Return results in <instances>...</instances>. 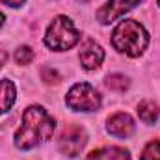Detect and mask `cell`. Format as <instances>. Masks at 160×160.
<instances>
[{
    "label": "cell",
    "instance_id": "ffe728a7",
    "mask_svg": "<svg viewBox=\"0 0 160 160\" xmlns=\"http://www.w3.org/2000/svg\"><path fill=\"white\" fill-rule=\"evenodd\" d=\"M82 2H86V0H82Z\"/></svg>",
    "mask_w": 160,
    "mask_h": 160
},
{
    "label": "cell",
    "instance_id": "6da1fadb",
    "mask_svg": "<svg viewBox=\"0 0 160 160\" xmlns=\"http://www.w3.org/2000/svg\"><path fill=\"white\" fill-rule=\"evenodd\" d=\"M54 127V118L43 106H28L22 114L21 128L15 132V145L22 151L41 145L43 142L50 140Z\"/></svg>",
    "mask_w": 160,
    "mask_h": 160
},
{
    "label": "cell",
    "instance_id": "9a60e30c",
    "mask_svg": "<svg viewBox=\"0 0 160 160\" xmlns=\"http://www.w3.org/2000/svg\"><path fill=\"white\" fill-rule=\"evenodd\" d=\"M41 77H43V80H47V82H60V80H62V77H60L54 69H48V67H43Z\"/></svg>",
    "mask_w": 160,
    "mask_h": 160
},
{
    "label": "cell",
    "instance_id": "e0dca14e",
    "mask_svg": "<svg viewBox=\"0 0 160 160\" xmlns=\"http://www.w3.org/2000/svg\"><path fill=\"white\" fill-rule=\"evenodd\" d=\"M6 60H8V54H6L4 50H0V67L6 63Z\"/></svg>",
    "mask_w": 160,
    "mask_h": 160
},
{
    "label": "cell",
    "instance_id": "7a4b0ae2",
    "mask_svg": "<svg viewBox=\"0 0 160 160\" xmlns=\"http://www.w3.org/2000/svg\"><path fill=\"white\" fill-rule=\"evenodd\" d=\"M147 43H149V36L145 28L136 21H121L112 34L114 48L130 58L140 56L145 50Z\"/></svg>",
    "mask_w": 160,
    "mask_h": 160
},
{
    "label": "cell",
    "instance_id": "8992f818",
    "mask_svg": "<svg viewBox=\"0 0 160 160\" xmlns=\"http://www.w3.org/2000/svg\"><path fill=\"white\" fill-rule=\"evenodd\" d=\"M142 0H108L97 13L99 21L102 24H110L114 22L116 19H119L121 15L128 9H132L136 4H140Z\"/></svg>",
    "mask_w": 160,
    "mask_h": 160
},
{
    "label": "cell",
    "instance_id": "2e32d148",
    "mask_svg": "<svg viewBox=\"0 0 160 160\" xmlns=\"http://www.w3.org/2000/svg\"><path fill=\"white\" fill-rule=\"evenodd\" d=\"M4 4H8V6H11V8H19V6H22L26 0H2Z\"/></svg>",
    "mask_w": 160,
    "mask_h": 160
},
{
    "label": "cell",
    "instance_id": "ba28073f",
    "mask_svg": "<svg viewBox=\"0 0 160 160\" xmlns=\"http://www.w3.org/2000/svg\"><path fill=\"white\" fill-rule=\"evenodd\" d=\"M108 132L118 138H128L134 132V119L128 114H116L108 119Z\"/></svg>",
    "mask_w": 160,
    "mask_h": 160
},
{
    "label": "cell",
    "instance_id": "30bf717a",
    "mask_svg": "<svg viewBox=\"0 0 160 160\" xmlns=\"http://www.w3.org/2000/svg\"><path fill=\"white\" fill-rule=\"evenodd\" d=\"M15 86L11 80H0V114L8 112L15 102Z\"/></svg>",
    "mask_w": 160,
    "mask_h": 160
},
{
    "label": "cell",
    "instance_id": "9c48e42d",
    "mask_svg": "<svg viewBox=\"0 0 160 160\" xmlns=\"http://www.w3.org/2000/svg\"><path fill=\"white\" fill-rule=\"evenodd\" d=\"M86 160H130V155L123 147H101L91 151Z\"/></svg>",
    "mask_w": 160,
    "mask_h": 160
},
{
    "label": "cell",
    "instance_id": "3957f363",
    "mask_svg": "<svg viewBox=\"0 0 160 160\" xmlns=\"http://www.w3.org/2000/svg\"><path fill=\"white\" fill-rule=\"evenodd\" d=\"M80 39V34L77 32L73 21L69 17H56L48 28H47V36H45V45L50 50H69L71 47H75Z\"/></svg>",
    "mask_w": 160,
    "mask_h": 160
},
{
    "label": "cell",
    "instance_id": "5bb4252c",
    "mask_svg": "<svg viewBox=\"0 0 160 160\" xmlns=\"http://www.w3.org/2000/svg\"><path fill=\"white\" fill-rule=\"evenodd\" d=\"M34 60V50L30 47H21L17 52H15V62L19 65H26Z\"/></svg>",
    "mask_w": 160,
    "mask_h": 160
},
{
    "label": "cell",
    "instance_id": "7c38bea8",
    "mask_svg": "<svg viewBox=\"0 0 160 160\" xmlns=\"http://www.w3.org/2000/svg\"><path fill=\"white\" fill-rule=\"evenodd\" d=\"M106 86H108L110 89H116V91H125V89L128 88V78H127L125 75L114 73V75H108Z\"/></svg>",
    "mask_w": 160,
    "mask_h": 160
},
{
    "label": "cell",
    "instance_id": "52a82bcc",
    "mask_svg": "<svg viewBox=\"0 0 160 160\" xmlns=\"http://www.w3.org/2000/svg\"><path fill=\"white\" fill-rule=\"evenodd\" d=\"M78 58H80V63L84 65V69H97L104 60V52L95 41L88 39L84 41V45L80 48Z\"/></svg>",
    "mask_w": 160,
    "mask_h": 160
},
{
    "label": "cell",
    "instance_id": "5b68a950",
    "mask_svg": "<svg viewBox=\"0 0 160 160\" xmlns=\"http://www.w3.org/2000/svg\"><path fill=\"white\" fill-rule=\"evenodd\" d=\"M88 142V136L84 132V128L78 125H69L62 130L60 134V140H58V147L63 155L67 157H77L80 151L84 149Z\"/></svg>",
    "mask_w": 160,
    "mask_h": 160
},
{
    "label": "cell",
    "instance_id": "d6986e66",
    "mask_svg": "<svg viewBox=\"0 0 160 160\" xmlns=\"http://www.w3.org/2000/svg\"><path fill=\"white\" fill-rule=\"evenodd\" d=\"M158 6H160V0H158Z\"/></svg>",
    "mask_w": 160,
    "mask_h": 160
},
{
    "label": "cell",
    "instance_id": "8fae6325",
    "mask_svg": "<svg viewBox=\"0 0 160 160\" xmlns=\"http://www.w3.org/2000/svg\"><path fill=\"white\" fill-rule=\"evenodd\" d=\"M138 116H140L142 121L151 125V123H155L158 119V106L155 102H151V101H142L138 104Z\"/></svg>",
    "mask_w": 160,
    "mask_h": 160
},
{
    "label": "cell",
    "instance_id": "ac0fdd59",
    "mask_svg": "<svg viewBox=\"0 0 160 160\" xmlns=\"http://www.w3.org/2000/svg\"><path fill=\"white\" fill-rule=\"evenodd\" d=\"M4 21H6V17H4V15H2V13H0V26H2V24H4Z\"/></svg>",
    "mask_w": 160,
    "mask_h": 160
},
{
    "label": "cell",
    "instance_id": "4fadbf2b",
    "mask_svg": "<svg viewBox=\"0 0 160 160\" xmlns=\"http://www.w3.org/2000/svg\"><path fill=\"white\" fill-rule=\"evenodd\" d=\"M140 160H160V142L158 140H153V142H149L145 145Z\"/></svg>",
    "mask_w": 160,
    "mask_h": 160
},
{
    "label": "cell",
    "instance_id": "277c9868",
    "mask_svg": "<svg viewBox=\"0 0 160 160\" xmlns=\"http://www.w3.org/2000/svg\"><path fill=\"white\" fill-rule=\"evenodd\" d=\"M65 102L71 110H77V112H95L101 106V95L89 84L80 82L69 89Z\"/></svg>",
    "mask_w": 160,
    "mask_h": 160
}]
</instances>
